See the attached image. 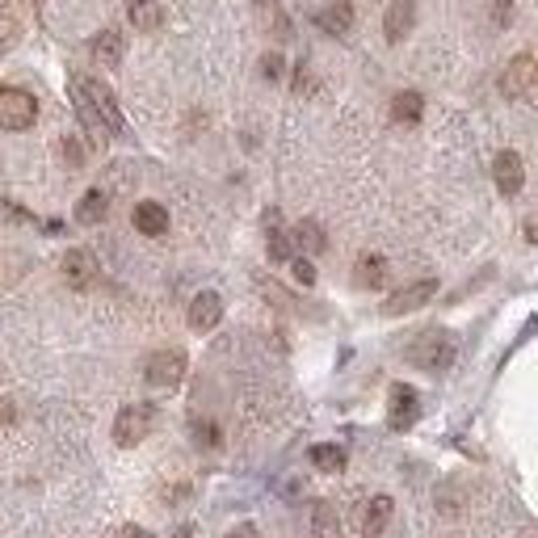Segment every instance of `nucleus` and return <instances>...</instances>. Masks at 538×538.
<instances>
[{
    "instance_id": "nucleus-1",
    "label": "nucleus",
    "mask_w": 538,
    "mask_h": 538,
    "mask_svg": "<svg viewBox=\"0 0 538 538\" xmlns=\"http://www.w3.org/2000/svg\"><path fill=\"white\" fill-rule=\"evenodd\" d=\"M72 101H76L80 122H85V127L97 135V139L127 131L118 101H114V93L101 85V80H93V76H72Z\"/></svg>"
},
{
    "instance_id": "nucleus-2",
    "label": "nucleus",
    "mask_w": 538,
    "mask_h": 538,
    "mask_svg": "<svg viewBox=\"0 0 538 538\" xmlns=\"http://www.w3.org/2000/svg\"><path fill=\"white\" fill-rule=\"evenodd\" d=\"M454 353H459V345H454L451 332L425 329L421 337H412V345H408V362L421 366V371H446V366L454 362Z\"/></svg>"
},
{
    "instance_id": "nucleus-3",
    "label": "nucleus",
    "mask_w": 538,
    "mask_h": 538,
    "mask_svg": "<svg viewBox=\"0 0 538 538\" xmlns=\"http://www.w3.org/2000/svg\"><path fill=\"white\" fill-rule=\"evenodd\" d=\"M38 118V97L25 88H0V127L5 131H30Z\"/></svg>"
},
{
    "instance_id": "nucleus-4",
    "label": "nucleus",
    "mask_w": 538,
    "mask_h": 538,
    "mask_svg": "<svg viewBox=\"0 0 538 538\" xmlns=\"http://www.w3.org/2000/svg\"><path fill=\"white\" fill-rule=\"evenodd\" d=\"M152 421H156V412L147 404H127L114 417V442L118 446H139L147 433H152Z\"/></svg>"
},
{
    "instance_id": "nucleus-5",
    "label": "nucleus",
    "mask_w": 538,
    "mask_h": 538,
    "mask_svg": "<svg viewBox=\"0 0 538 538\" xmlns=\"http://www.w3.org/2000/svg\"><path fill=\"white\" fill-rule=\"evenodd\" d=\"M186 371H189V358L181 350H156L152 358H147V366H143V374H147L152 387H177L186 379Z\"/></svg>"
},
{
    "instance_id": "nucleus-6",
    "label": "nucleus",
    "mask_w": 538,
    "mask_h": 538,
    "mask_svg": "<svg viewBox=\"0 0 538 538\" xmlns=\"http://www.w3.org/2000/svg\"><path fill=\"white\" fill-rule=\"evenodd\" d=\"M538 85V59L534 56H513L501 76V93L505 97H526L530 88Z\"/></svg>"
},
{
    "instance_id": "nucleus-7",
    "label": "nucleus",
    "mask_w": 538,
    "mask_h": 538,
    "mask_svg": "<svg viewBox=\"0 0 538 538\" xmlns=\"http://www.w3.org/2000/svg\"><path fill=\"white\" fill-rule=\"evenodd\" d=\"M433 295H438V282H433V278H421V282L404 286V290H396V295L387 299L383 311H387V316H408V311L425 308V303H429Z\"/></svg>"
},
{
    "instance_id": "nucleus-8",
    "label": "nucleus",
    "mask_w": 538,
    "mask_h": 538,
    "mask_svg": "<svg viewBox=\"0 0 538 538\" xmlns=\"http://www.w3.org/2000/svg\"><path fill=\"white\" fill-rule=\"evenodd\" d=\"M64 278H67V286H76V290L97 286V278H101L97 257L88 253V249H72V253H64Z\"/></svg>"
},
{
    "instance_id": "nucleus-9",
    "label": "nucleus",
    "mask_w": 538,
    "mask_h": 538,
    "mask_svg": "<svg viewBox=\"0 0 538 538\" xmlns=\"http://www.w3.org/2000/svg\"><path fill=\"white\" fill-rule=\"evenodd\" d=\"M417 417H421L417 391L404 387V383H396V387H391V400H387V425H391V429H408Z\"/></svg>"
},
{
    "instance_id": "nucleus-10",
    "label": "nucleus",
    "mask_w": 538,
    "mask_h": 538,
    "mask_svg": "<svg viewBox=\"0 0 538 538\" xmlns=\"http://www.w3.org/2000/svg\"><path fill=\"white\" fill-rule=\"evenodd\" d=\"M492 177H496V189L501 194H522V186H526V165H522V156L517 152H501L492 160Z\"/></svg>"
},
{
    "instance_id": "nucleus-11",
    "label": "nucleus",
    "mask_w": 538,
    "mask_h": 538,
    "mask_svg": "<svg viewBox=\"0 0 538 538\" xmlns=\"http://www.w3.org/2000/svg\"><path fill=\"white\" fill-rule=\"evenodd\" d=\"M219 320H223V299L215 295V290L194 295V303H189V329L210 332V329H219Z\"/></svg>"
},
{
    "instance_id": "nucleus-12",
    "label": "nucleus",
    "mask_w": 538,
    "mask_h": 538,
    "mask_svg": "<svg viewBox=\"0 0 538 538\" xmlns=\"http://www.w3.org/2000/svg\"><path fill=\"white\" fill-rule=\"evenodd\" d=\"M412 25H417V5H412V0H396V5L383 13L387 43H404L408 34H412Z\"/></svg>"
},
{
    "instance_id": "nucleus-13",
    "label": "nucleus",
    "mask_w": 538,
    "mask_h": 538,
    "mask_svg": "<svg viewBox=\"0 0 538 538\" xmlns=\"http://www.w3.org/2000/svg\"><path fill=\"white\" fill-rule=\"evenodd\" d=\"M316 25L324 34H332V38H345V34L353 30V5L350 0H329V5L316 13Z\"/></svg>"
},
{
    "instance_id": "nucleus-14",
    "label": "nucleus",
    "mask_w": 538,
    "mask_h": 538,
    "mask_svg": "<svg viewBox=\"0 0 538 538\" xmlns=\"http://www.w3.org/2000/svg\"><path fill=\"white\" fill-rule=\"evenodd\" d=\"M131 223H135V231H143V236H165L168 210L160 207V202H139V207L131 210Z\"/></svg>"
},
{
    "instance_id": "nucleus-15",
    "label": "nucleus",
    "mask_w": 538,
    "mask_h": 538,
    "mask_svg": "<svg viewBox=\"0 0 538 538\" xmlns=\"http://www.w3.org/2000/svg\"><path fill=\"white\" fill-rule=\"evenodd\" d=\"M391 496H371L362 509V538H379L387 530V522H391Z\"/></svg>"
},
{
    "instance_id": "nucleus-16",
    "label": "nucleus",
    "mask_w": 538,
    "mask_h": 538,
    "mask_svg": "<svg viewBox=\"0 0 538 538\" xmlns=\"http://www.w3.org/2000/svg\"><path fill=\"white\" fill-rule=\"evenodd\" d=\"M353 282L362 286V290H379L387 282V261L379 253H362L358 265H353Z\"/></svg>"
},
{
    "instance_id": "nucleus-17",
    "label": "nucleus",
    "mask_w": 538,
    "mask_h": 538,
    "mask_svg": "<svg viewBox=\"0 0 538 538\" xmlns=\"http://www.w3.org/2000/svg\"><path fill=\"white\" fill-rule=\"evenodd\" d=\"M88 51L101 59V64H110V67H118L122 64V51H127V38H122L118 30H101V34H93V43H88Z\"/></svg>"
},
{
    "instance_id": "nucleus-18",
    "label": "nucleus",
    "mask_w": 538,
    "mask_h": 538,
    "mask_svg": "<svg viewBox=\"0 0 538 538\" xmlns=\"http://www.w3.org/2000/svg\"><path fill=\"white\" fill-rule=\"evenodd\" d=\"M421 114H425V97H421V93L404 88V93H396V97H391V118H396L400 127H412V122H421Z\"/></svg>"
},
{
    "instance_id": "nucleus-19",
    "label": "nucleus",
    "mask_w": 538,
    "mask_h": 538,
    "mask_svg": "<svg viewBox=\"0 0 538 538\" xmlns=\"http://www.w3.org/2000/svg\"><path fill=\"white\" fill-rule=\"evenodd\" d=\"M106 210H110V194H106V189H88L85 198L76 202V223L93 228V223L106 219Z\"/></svg>"
},
{
    "instance_id": "nucleus-20",
    "label": "nucleus",
    "mask_w": 538,
    "mask_h": 538,
    "mask_svg": "<svg viewBox=\"0 0 538 538\" xmlns=\"http://www.w3.org/2000/svg\"><path fill=\"white\" fill-rule=\"evenodd\" d=\"M311 467L316 472H345V446H332V442H320V446H311Z\"/></svg>"
},
{
    "instance_id": "nucleus-21",
    "label": "nucleus",
    "mask_w": 538,
    "mask_h": 538,
    "mask_svg": "<svg viewBox=\"0 0 538 538\" xmlns=\"http://www.w3.org/2000/svg\"><path fill=\"white\" fill-rule=\"evenodd\" d=\"M131 22L135 30H160V22H165V9L156 5V0H131Z\"/></svg>"
},
{
    "instance_id": "nucleus-22",
    "label": "nucleus",
    "mask_w": 538,
    "mask_h": 538,
    "mask_svg": "<svg viewBox=\"0 0 538 538\" xmlns=\"http://www.w3.org/2000/svg\"><path fill=\"white\" fill-rule=\"evenodd\" d=\"M295 244L303 253H324V249H329V236H324V228H320L316 219H303L295 228Z\"/></svg>"
},
{
    "instance_id": "nucleus-23",
    "label": "nucleus",
    "mask_w": 538,
    "mask_h": 538,
    "mask_svg": "<svg viewBox=\"0 0 538 538\" xmlns=\"http://www.w3.org/2000/svg\"><path fill=\"white\" fill-rule=\"evenodd\" d=\"M311 538H340V522H337V513H332V505H324V501H320L316 513H311Z\"/></svg>"
},
{
    "instance_id": "nucleus-24",
    "label": "nucleus",
    "mask_w": 538,
    "mask_h": 538,
    "mask_svg": "<svg viewBox=\"0 0 538 538\" xmlns=\"http://www.w3.org/2000/svg\"><path fill=\"white\" fill-rule=\"evenodd\" d=\"M189 433H194V442H198L202 451H215V446H219V425H215V421H194Z\"/></svg>"
},
{
    "instance_id": "nucleus-25",
    "label": "nucleus",
    "mask_w": 538,
    "mask_h": 538,
    "mask_svg": "<svg viewBox=\"0 0 538 538\" xmlns=\"http://www.w3.org/2000/svg\"><path fill=\"white\" fill-rule=\"evenodd\" d=\"M17 38H22V22H17V13H0V56H5Z\"/></svg>"
},
{
    "instance_id": "nucleus-26",
    "label": "nucleus",
    "mask_w": 538,
    "mask_h": 538,
    "mask_svg": "<svg viewBox=\"0 0 538 538\" xmlns=\"http://www.w3.org/2000/svg\"><path fill=\"white\" fill-rule=\"evenodd\" d=\"M282 72H286V59L278 56V51H269V56L261 59V76L265 80H282Z\"/></svg>"
},
{
    "instance_id": "nucleus-27",
    "label": "nucleus",
    "mask_w": 538,
    "mask_h": 538,
    "mask_svg": "<svg viewBox=\"0 0 538 538\" xmlns=\"http://www.w3.org/2000/svg\"><path fill=\"white\" fill-rule=\"evenodd\" d=\"M295 282L299 286H316V265L308 257H295Z\"/></svg>"
},
{
    "instance_id": "nucleus-28",
    "label": "nucleus",
    "mask_w": 538,
    "mask_h": 538,
    "mask_svg": "<svg viewBox=\"0 0 538 538\" xmlns=\"http://www.w3.org/2000/svg\"><path fill=\"white\" fill-rule=\"evenodd\" d=\"M64 160L67 165H85V147L76 139H64Z\"/></svg>"
},
{
    "instance_id": "nucleus-29",
    "label": "nucleus",
    "mask_w": 538,
    "mask_h": 538,
    "mask_svg": "<svg viewBox=\"0 0 538 538\" xmlns=\"http://www.w3.org/2000/svg\"><path fill=\"white\" fill-rule=\"evenodd\" d=\"M228 538H261V530H257L253 522H240L236 530H228Z\"/></svg>"
},
{
    "instance_id": "nucleus-30",
    "label": "nucleus",
    "mask_w": 538,
    "mask_h": 538,
    "mask_svg": "<svg viewBox=\"0 0 538 538\" xmlns=\"http://www.w3.org/2000/svg\"><path fill=\"white\" fill-rule=\"evenodd\" d=\"M492 22L505 25L509 22V0H492Z\"/></svg>"
},
{
    "instance_id": "nucleus-31",
    "label": "nucleus",
    "mask_w": 538,
    "mask_h": 538,
    "mask_svg": "<svg viewBox=\"0 0 538 538\" xmlns=\"http://www.w3.org/2000/svg\"><path fill=\"white\" fill-rule=\"evenodd\" d=\"M295 93H311V72L308 67H299L295 72Z\"/></svg>"
},
{
    "instance_id": "nucleus-32",
    "label": "nucleus",
    "mask_w": 538,
    "mask_h": 538,
    "mask_svg": "<svg viewBox=\"0 0 538 538\" xmlns=\"http://www.w3.org/2000/svg\"><path fill=\"white\" fill-rule=\"evenodd\" d=\"M114 538H152V530H143V526H122Z\"/></svg>"
},
{
    "instance_id": "nucleus-33",
    "label": "nucleus",
    "mask_w": 538,
    "mask_h": 538,
    "mask_svg": "<svg viewBox=\"0 0 538 538\" xmlns=\"http://www.w3.org/2000/svg\"><path fill=\"white\" fill-rule=\"evenodd\" d=\"M0 421H13V408L9 404H0Z\"/></svg>"
},
{
    "instance_id": "nucleus-34",
    "label": "nucleus",
    "mask_w": 538,
    "mask_h": 538,
    "mask_svg": "<svg viewBox=\"0 0 538 538\" xmlns=\"http://www.w3.org/2000/svg\"><path fill=\"white\" fill-rule=\"evenodd\" d=\"M534 88H538V85H534Z\"/></svg>"
}]
</instances>
